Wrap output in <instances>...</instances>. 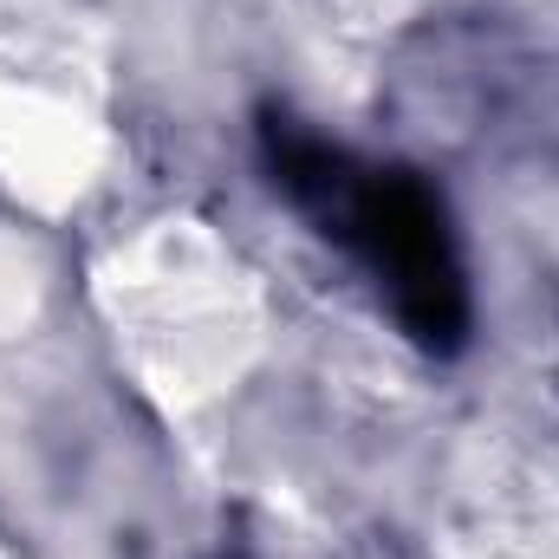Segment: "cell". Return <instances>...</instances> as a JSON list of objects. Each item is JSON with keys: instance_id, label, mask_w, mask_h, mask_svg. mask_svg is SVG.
<instances>
[{"instance_id": "1", "label": "cell", "mask_w": 559, "mask_h": 559, "mask_svg": "<svg viewBox=\"0 0 559 559\" xmlns=\"http://www.w3.org/2000/svg\"><path fill=\"white\" fill-rule=\"evenodd\" d=\"M325 222L378 274L397 325L417 345L455 352L468 338V267H462L455 228L429 182L404 176V169L345 176L338 195L325 202Z\"/></svg>"}]
</instances>
